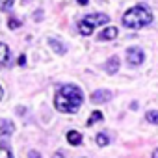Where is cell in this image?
<instances>
[{
  "label": "cell",
  "instance_id": "8",
  "mask_svg": "<svg viewBox=\"0 0 158 158\" xmlns=\"http://www.w3.org/2000/svg\"><path fill=\"white\" fill-rule=\"evenodd\" d=\"M67 141L71 143V145H80L82 143V134L80 132H78V130H69L67 132Z\"/></svg>",
  "mask_w": 158,
  "mask_h": 158
},
{
  "label": "cell",
  "instance_id": "9",
  "mask_svg": "<svg viewBox=\"0 0 158 158\" xmlns=\"http://www.w3.org/2000/svg\"><path fill=\"white\" fill-rule=\"evenodd\" d=\"M8 60H10V48H8V45L0 43V69L8 63Z\"/></svg>",
  "mask_w": 158,
  "mask_h": 158
},
{
  "label": "cell",
  "instance_id": "7",
  "mask_svg": "<svg viewBox=\"0 0 158 158\" xmlns=\"http://www.w3.org/2000/svg\"><path fill=\"white\" fill-rule=\"evenodd\" d=\"M117 37V28L115 26H108V28H104L101 34H99V41H108V39H115Z\"/></svg>",
  "mask_w": 158,
  "mask_h": 158
},
{
  "label": "cell",
  "instance_id": "15",
  "mask_svg": "<svg viewBox=\"0 0 158 158\" xmlns=\"http://www.w3.org/2000/svg\"><path fill=\"white\" fill-rule=\"evenodd\" d=\"M95 141H97V145H101V147H106L110 139H108V136H106V134H97Z\"/></svg>",
  "mask_w": 158,
  "mask_h": 158
},
{
  "label": "cell",
  "instance_id": "17",
  "mask_svg": "<svg viewBox=\"0 0 158 158\" xmlns=\"http://www.w3.org/2000/svg\"><path fill=\"white\" fill-rule=\"evenodd\" d=\"M19 26H21V23H19L15 17H10V19H8V28H11V30H17Z\"/></svg>",
  "mask_w": 158,
  "mask_h": 158
},
{
  "label": "cell",
  "instance_id": "23",
  "mask_svg": "<svg viewBox=\"0 0 158 158\" xmlns=\"http://www.w3.org/2000/svg\"><path fill=\"white\" fill-rule=\"evenodd\" d=\"M2 97H4V89H2V86H0V101H2Z\"/></svg>",
  "mask_w": 158,
  "mask_h": 158
},
{
  "label": "cell",
  "instance_id": "10",
  "mask_svg": "<svg viewBox=\"0 0 158 158\" xmlns=\"http://www.w3.org/2000/svg\"><path fill=\"white\" fill-rule=\"evenodd\" d=\"M117 69H119V58H117V56H112V58L106 61V71H108L110 74H114V73H117Z\"/></svg>",
  "mask_w": 158,
  "mask_h": 158
},
{
  "label": "cell",
  "instance_id": "3",
  "mask_svg": "<svg viewBox=\"0 0 158 158\" xmlns=\"http://www.w3.org/2000/svg\"><path fill=\"white\" fill-rule=\"evenodd\" d=\"M106 23H110L108 15H104V13H89L78 23V30H80L82 35H91L95 26H101V24H106Z\"/></svg>",
  "mask_w": 158,
  "mask_h": 158
},
{
  "label": "cell",
  "instance_id": "12",
  "mask_svg": "<svg viewBox=\"0 0 158 158\" xmlns=\"http://www.w3.org/2000/svg\"><path fill=\"white\" fill-rule=\"evenodd\" d=\"M145 119H147L149 123H152V125H158V110L147 112V114H145Z\"/></svg>",
  "mask_w": 158,
  "mask_h": 158
},
{
  "label": "cell",
  "instance_id": "1",
  "mask_svg": "<svg viewBox=\"0 0 158 158\" xmlns=\"http://www.w3.org/2000/svg\"><path fill=\"white\" fill-rule=\"evenodd\" d=\"M82 101H84V93L78 86H61L56 95H54V106L58 112H63V114H74L78 112V108L82 106Z\"/></svg>",
  "mask_w": 158,
  "mask_h": 158
},
{
  "label": "cell",
  "instance_id": "22",
  "mask_svg": "<svg viewBox=\"0 0 158 158\" xmlns=\"http://www.w3.org/2000/svg\"><path fill=\"white\" fill-rule=\"evenodd\" d=\"M151 158H158V149H154V151H152V156H151Z\"/></svg>",
  "mask_w": 158,
  "mask_h": 158
},
{
  "label": "cell",
  "instance_id": "4",
  "mask_svg": "<svg viewBox=\"0 0 158 158\" xmlns=\"http://www.w3.org/2000/svg\"><path fill=\"white\" fill-rule=\"evenodd\" d=\"M127 61H128L130 65H134V67L141 65V63H143V50H141L139 47H130V48H127Z\"/></svg>",
  "mask_w": 158,
  "mask_h": 158
},
{
  "label": "cell",
  "instance_id": "13",
  "mask_svg": "<svg viewBox=\"0 0 158 158\" xmlns=\"http://www.w3.org/2000/svg\"><path fill=\"white\" fill-rule=\"evenodd\" d=\"M99 121H102V114H101V112H93L91 117L88 119V127H91L93 123H99Z\"/></svg>",
  "mask_w": 158,
  "mask_h": 158
},
{
  "label": "cell",
  "instance_id": "14",
  "mask_svg": "<svg viewBox=\"0 0 158 158\" xmlns=\"http://www.w3.org/2000/svg\"><path fill=\"white\" fill-rule=\"evenodd\" d=\"M15 0H0V11H10Z\"/></svg>",
  "mask_w": 158,
  "mask_h": 158
},
{
  "label": "cell",
  "instance_id": "21",
  "mask_svg": "<svg viewBox=\"0 0 158 158\" xmlns=\"http://www.w3.org/2000/svg\"><path fill=\"white\" fill-rule=\"evenodd\" d=\"M52 158H65V156H63V152H60V151H58V152H56Z\"/></svg>",
  "mask_w": 158,
  "mask_h": 158
},
{
  "label": "cell",
  "instance_id": "20",
  "mask_svg": "<svg viewBox=\"0 0 158 158\" xmlns=\"http://www.w3.org/2000/svg\"><path fill=\"white\" fill-rule=\"evenodd\" d=\"M76 2L80 4V6H88V2H89V0H76Z\"/></svg>",
  "mask_w": 158,
  "mask_h": 158
},
{
  "label": "cell",
  "instance_id": "2",
  "mask_svg": "<svg viewBox=\"0 0 158 158\" xmlns=\"http://www.w3.org/2000/svg\"><path fill=\"white\" fill-rule=\"evenodd\" d=\"M123 24L125 28H130V30H138V28H143L147 24L152 23V13L149 11V8L145 6H134L130 8L125 15H123Z\"/></svg>",
  "mask_w": 158,
  "mask_h": 158
},
{
  "label": "cell",
  "instance_id": "16",
  "mask_svg": "<svg viewBox=\"0 0 158 158\" xmlns=\"http://www.w3.org/2000/svg\"><path fill=\"white\" fill-rule=\"evenodd\" d=\"M0 158H13L11 151H10L6 145H2V143H0Z\"/></svg>",
  "mask_w": 158,
  "mask_h": 158
},
{
  "label": "cell",
  "instance_id": "6",
  "mask_svg": "<svg viewBox=\"0 0 158 158\" xmlns=\"http://www.w3.org/2000/svg\"><path fill=\"white\" fill-rule=\"evenodd\" d=\"M15 130L13 123L8 121V119H0V138H6V136H11Z\"/></svg>",
  "mask_w": 158,
  "mask_h": 158
},
{
  "label": "cell",
  "instance_id": "18",
  "mask_svg": "<svg viewBox=\"0 0 158 158\" xmlns=\"http://www.w3.org/2000/svg\"><path fill=\"white\" fill-rule=\"evenodd\" d=\"M28 158H41V154L35 152V151H30V152H28Z\"/></svg>",
  "mask_w": 158,
  "mask_h": 158
},
{
  "label": "cell",
  "instance_id": "11",
  "mask_svg": "<svg viewBox=\"0 0 158 158\" xmlns=\"http://www.w3.org/2000/svg\"><path fill=\"white\" fill-rule=\"evenodd\" d=\"M50 47H52V48H54V50H56L60 56H63V54L67 52V48H65V47L60 43V39H50Z\"/></svg>",
  "mask_w": 158,
  "mask_h": 158
},
{
  "label": "cell",
  "instance_id": "5",
  "mask_svg": "<svg viewBox=\"0 0 158 158\" xmlns=\"http://www.w3.org/2000/svg\"><path fill=\"white\" fill-rule=\"evenodd\" d=\"M112 99V91H108V89H97V91H93L91 93V102H99V104H102V102H108Z\"/></svg>",
  "mask_w": 158,
  "mask_h": 158
},
{
  "label": "cell",
  "instance_id": "19",
  "mask_svg": "<svg viewBox=\"0 0 158 158\" xmlns=\"http://www.w3.org/2000/svg\"><path fill=\"white\" fill-rule=\"evenodd\" d=\"M19 65H21V67H23V65H26V58H24V56H21V58H19Z\"/></svg>",
  "mask_w": 158,
  "mask_h": 158
}]
</instances>
